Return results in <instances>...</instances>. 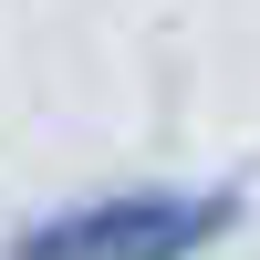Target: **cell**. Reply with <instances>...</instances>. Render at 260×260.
<instances>
[{"instance_id": "6da1fadb", "label": "cell", "mask_w": 260, "mask_h": 260, "mask_svg": "<svg viewBox=\"0 0 260 260\" xmlns=\"http://www.w3.org/2000/svg\"><path fill=\"white\" fill-rule=\"evenodd\" d=\"M250 229V187L240 177H115L83 198L21 219L11 240L31 260H208Z\"/></svg>"}, {"instance_id": "7a4b0ae2", "label": "cell", "mask_w": 260, "mask_h": 260, "mask_svg": "<svg viewBox=\"0 0 260 260\" xmlns=\"http://www.w3.org/2000/svg\"><path fill=\"white\" fill-rule=\"evenodd\" d=\"M0 260H31V250H21V240H0Z\"/></svg>"}]
</instances>
